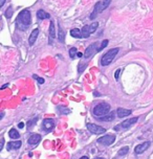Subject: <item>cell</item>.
<instances>
[{
    "mask_svg": "<svg viewBox=\"0 0 153 159\" xmlns=\"http://www.w3.org/2000/svg\"><path fill=\"white\" fill-rule=\"evenodd\" d=\"M31 24V13L28 9H23L21 13H19L17 18V26L19 29L25 31Z\"/></svg>",
    "mask_w": 153,
    "mask_h": 159,
    "instance_id": "cell-1",
    "label": "cell"
},
{
    "mask_svg": "<svg viewBox=\"0 0 153 159\" xmlns=\"http://www.w3.org/2000/svg\"><path fill=\"white\" fill-rule=\"evenodd\" d=\"M110 111V105L107 104V103H101V104H98L93 108V114L95 116L98 117H103L105 115H107Z\"/></svg>",
    "mask_w": 153,
    "mask_h": 159,
    "instance_id": "cell-2",
    "label": "cell"
},
{
    "mask_svg": "<svg viewBox=\"0 0 153 159\" xmlns=\"http://www.w3.org/2000/svg\"><path fill=\"white\" fill-rule=\"evenodd\" d=\"M119 48H112L109 49V51H107L101 59V65L102 66H107L113 61V59L115 58V55H117Z\"/></svg>",
    "mask_w": 153,
    "mask_h": 159,
    "instance_id": "cell-3",
    "label": "cell"
},
{
    "mask_svg": "<svg viewBox=\"0 0 153 159\" xmlns=\"http://www.w3.org/2000/svg\"><path fill=\"white\" fill-rule=\"evenodd\" d=\"M115 141V136L112 134H108V135H105L103 137L99 138L98 139V142L99 144H103V146H110Z\"/></svg>",
    "mask_w": 153,
    "mask_h": 159,
    "instance_id": "cell-4",
    "label": "cell"
},
{
    "mask_svg": "<svg viewBox=\"0 0 153 159\" xmlns=\"http://www.w3.org/2000/svg\"><path fill=\"white\" fill-rule=\"evenodd\" d=\"M87 129L91 132L92 134H103L106 132V130L103 127L95 125V124H87Z\"/></svg>",
    "mask_w": 153,
    "mask_h": 159,
    "instance_id": "cell-5",
    "label": "cell"
},
{
    "mask_svg": "<svg viewBox=\"0 0 153 159\" xmlns=\"http://www.w3.org/2000/svg\"><path fill=\"white\" fill-rule=\"evenodd\" d=\"M138 117H133V118L127 119V120H125V122H123L119 126H116V127H115L114 129H115V131H119V128L129 129L132 125H134V124H135L136 122H138Z\"/></svg>",
    "mask_w": 153,
    "mask_h": 159,
    "instance_id": "cell-6",
    "label": "cell"
},
{
    "mask_svg": "<svg viewBox=\"0 0 153 159\" xmlns=\"http://www.w3.org/2000/svg\"><path fill=\"white\" fill-rule=\"evenodd\" d=\"M42 128L47 132L52 131V129L55 128V122H54V119H52V118L44 119L42 122Z\"/></svg>",
    "mask_w": 153,
    "mask_h": 159,
    "instance_id": "cell-7",
    "label": "cell"
},
{
    "mask_svg": "<svg viewBox=\"0 0 153 159\" xmlns=\"http://www.w3.org/2000/svg\"><path fill=\"white\" fill-rule=\"evenodd\" d=\"M98 51V48H97V43H93L91 45H89L87 48H86L85 52H84V57L85 58H90L91 55H93L95 52Z\"/></svg>",
    "mask_w": 153,
    "mask_h": 159,
    "instance_id": "cell-8",
    "label": "cell"
},
{
    "mask_svg": "<svg viewBox=\"0 0 153 159\" xmlns=\"http://www.w3.org/2000/svg\"><path fill=\"white\" fill-rule=\"evenodd\" d=\"M149 147H150V141H146V142H144V144H138V146L135 147L134 153L135 154H142L143 152H145V151L147 150Z\"/></svg>",
    "mask_w": 153,
    "mask_h": 159,
    "instance_id": "cell-9",
    "label": "cell"
},
{
    "mask_svg": "<svg viewBox=\"0 0 153 159\" xmlns=\"http://www.w3.org/2000/svg\"><path fill=\"white\" fill-rule=\"evenodd\" d=\"M102 2H97V4L95 5V9H93V12L91 13V15H90V19L93 20V19L97 18V16H98L99 13H102Z\"/></svg>",
    "mask_w": 153,
    "mask_h": 159,
    "instance_id": "cell-10",
    "label": "cell"
},
{
    "mask_svg": "<svg viewBox=\"0 0 153 159\" xmlns=\"http://www.w3.org/2000/svg\"><path fill=\"white\" fill-rule=\"evenodd\" d=\"M132 112L131 110H129V109H124V108H117V110H116V114H117V116L119 118H123V117H126L130 115Z\"/></svg>",
    "mask_w": 153,
    "mask_h": 159,
    "instance_id": "cell-11",
    "label": "cell"
},
{
    "mask_svg": "<svg viewBox=\"0 0 153 159\" xmlns=\"http://www.w3.org/2000/svg\"><path fill=\"white\" fill-rule=\"evenodd\" d=\"M56 38V29H55V25H54V22H50V25H49V44H52L54 43V40Z\"/></svg>",
    "mask_w": 153,
    "mask_h": 159,
    "instance_id": "cell-12",
    "label": "cell"
},
{
    "mask_svg": "<svg viewBox=\"0 0 153 159\" xmlns=\"http://www.w3.org/2000/svg\"><path fill=\"white\" fill-rule=\"evenodd\" d=\"M21 141L20 140H16V141H12V142H9L7 144V147H6V149L9 151L11 150H18V149H20V147H21Z\"/></svg>",
    "mask_w": 153,
    "mask_h": 159,
    "instance_id": "cell-13",
    "label": "cell"
},
{
    "mask_svg": "<svg viewBox=\"0 0 153 159\" xmlns=\"http://www.w3.org/2000/svg\"><path fill=\"white\" fill-rule=\"evenodd\" d=\"M40 140H41V136L39 134H32L28 138V144L35 146V144H39Z\"/></svg>",
    "mask_w": 153,
    "mask_h": 159,
    "instance_id": "cell-14",
    "label": "cell"
},
{
    "mask_svg": "<svg viewBox=\"0 0 153 159\" xmlns=\"http://www.w3.org/2000/svg\"><path fill=\"white\" fill-rule=\"evenodd\" d=\"M38 35H39V29L36 28L34 31H32L31 36H30V39H28V42H30V45H34V43L36 42V40H37Z\"/></svg>",
    "mask_w": 153,
    "mask_h": 159,
    "instance_id": "cell-15",
    "label": "cell"
},
{
    "mask_svg": "<svg viewBox=\"0 0 153 159\" xmlns=\"http://www.w3.org/2000/svg\"><path fill=\"white\" fill-rule=\"evenodd\" d=\"M37 17L39 20H44V19L50 18V15L48 13H46L45 11H43V9H39L37 12Z\"/></svg>",
    "mask_w": 153,
    "mask_h": 159,
    "instance_id": "cell-16",
    "label": "cell"
},
{
    "mask_svg": "<svg viewBox=\"0 0 153 159\" xmlns=\"http://www.w3.org/2000/svg\"><path fill=\"white\" fill-rule=\"evenodd\" d=\"M115 117V113L114 112H110V113H108L107 115H105L103 117H100V120L101 122H112Z\"/></svg>",
    "mask_w": 153,
    "mask_h": 159,
    "instance_id": "cell-17",
    "label": "cell"
},
{
    "mask_svg": "<svg viewBox=\"0 0 153 159\" xmlns=\"http://www.w3.org/2000/svg\"><path fill=\"white\" fill-rule=\"evenodd\" d=\"M81 33H82V38H87L90 36V29H89V25H85L84 27L81 29Z\"/></svg>",
    "mask_w": 153,
    "mask_h": 159,
    "instance_id": "cell-18",
    "label": "cell"
},
{
    "mask_svg": "<svg viewBox=\"0 0 153 159\" xmlns=\"http://www.w3.org/2000/svg\"><path fill=\"white\" fill-rule=\"evenodd\" d=\"M70 36L74 38H82V33H81V29H78V28H74L70 31Z\"/></svg>",
    "mask_w": 153,
    "mask_h": 159,
    "instance_id": "cell-19",
    "label": "cell"
},
{
    "mask_svg": "<svg viewBox=\"0 0 153 159\" xmlns=\"http://www.w3.org/2000/svg\"><path fill=\"white\" fill-rule=\"evenodd\" d=\"M9 136L13 139H17V138L20 137V135H19L18 131L16 130V129H12V130H9Z\"/></svg>",
    "mask_w": 153,
    "mask_h": 159,
    "instance_id": "cell-20",
    "label": "cell"
},
{
    "mask_svg": "<svg viewBox=\"0 0 153 159\" xmlns=\"http://www.w3.org/2000/svg\"><path fill=\"white\" fill-rule=\"evenodd\" d=\"M58 39H59V42L61 43H64L65 41V33L64 31L62 29V28H59V34H58Z\"/></svg>",
    "mask_w": 153,
    "mask_h": 159,
    "instance_id": "cell-21",
    "label": "cell"
},
{
    "mask_svg": "<svg viewBox=\"0 0 153 159\" xmlns=\"http://www.w3.org/2000/svg\"><path fill=\"white\" fill-rule=\"evenodd\" d=\"M128 152H129V147H123L122 149L117 152V155H119V156H124V155H126Z\"/></svg>",
    "mask_w": 153,
    "mask_h": 159,
    "instance_id": "cell-22",
    "label": "cell"
},
{
    "mask_svg": "<svg viewBox=\"0 0 153 159\" xmlns=\"http://www.w3.org/2000/svg\"><path fill=\"white\" fill-rule=\"evenodd\" d=\"M98 26H99V23H98V22H93L92 24L89 25V29H90V34H92V33H95V29L98 28Z\"/></svg>",
    "mask_w": 153,
    "mask_h": 159,
    "instance_id": "cell-23",
    "label": "cell"
},
{
    "mask_svg": "<svg viewBox=\"0 0 153 159\" xmlns=\"http://www.w3.org/2000/svg\"><path fill=\"white\" fill-rule=\"evenodd\" d=\"M111 0H103V2H102V11H104L105 9H107L109 4H110Z\"/></svg>",
    "mask_w": 153,
    "mask_h": 159,
    "instance_id": "cell-24",
    "label": "cell"
},
{
    "mask_svg": "<svg viewBox=\"0 0 153 159\" xmlns=\"http://www.w3.org/2000/svg\"><path fill=\"white\" fill-rule=\"evenodd\" d=\"M76 47H71V48L69 49V57H70L71 59H74V57H76Z\"/></svg>",
    "mask_w": 153,
    "mask_h": 159,
    "instance_id": "cell-25",
    "label": "cell"
},
{
    "mask_svg": "<svg viewBox=\"0 0 153 159\" xmlns=\"http://www.w3.org/2000/svg\"><path fill=\"white\" fill-rule=\"evenodd\" d=\"M107 45H108V40H104V41L102 42L101 46H100V47H98V51H101V50H103V49H104Z\"/></svg>",
    "mask_w": 153,
    "mask_h": 159,
    "instance_id": "cell-26",
    "label": "cell"
},
{
    "mask_svg": "<svg viewBox=\"0 0 153 159\" xmlns=\"http://www.w3.org/2000/svg\"><path fill=\"white\" fill-rule=\"evenodd\" d=\"M12 15H13V9H12V6H9V9L5 11V17L9 19L12 17Z\"/></svg>",
    "mask_w": 153,
    "mask_h": 159,
    "instance_id": "cell-27",
    "label": "cell"
},
{
    "mask_svg": "<svg viewBox=\"0 0 153 159\" xmlns=\"http://www.w3.org/2000/svg\"><path fill=\"white\" fill-rule=\"evenodd\" d=\"M37 120H38V118L36 117V118L31 119L30 122H28V124H26V125H28V128H32V127H33L34 125H36V122H37Z\"/></svg>",
    "mask_w": 153,
    "mask_h": 159,
    "instance_id": "cell-28",
    "label": "cell"
},
{
    "mask_svg": "<svg viewBox=\"0 0 153 159\" xmlns=\"http://www.w3.org/2000/svg\"><path fill=\"white\" fill-rule=\"evenodd\" d=\"M85 68H86V64H85V63H80L79 67H78V71H79V73H82Z\"/></svg>",
    "mask_w": 153,
    "mask_h": 159,
    "instance_id": "cell-29",
    "label": "cell"
},
{
    "mask_svg": "<svg viewBox=\"0 0 153 159\" xmlns=\"http://www.w3.org/2000/svg\"><path fill=\"white\" fill-rule=\"evenodd\" d=\"M33 77H35V79H37V81L40 83V84H43V83H44V79H42V77H37V75H36V74H34V75H33Z\"/></svg>",
    "mask_w": 153,
    "mask_h": 159,
    "instance_id": "cell-30",
    "label": "cell"
},
{
    "mask_svg": "<svg viewBox=\"0 0 153 159\" xmlns=\"http://www.w3.org/2000/svg\"><path fill=\"white\" fill-rule=\"evenodd\" d=\"M119 74H121V69H117V70L115 71V73H114V77H115V80H119Z\"/></svg>",
    "mask_w": 153,
    "mask_h": 159,
    "instance_id": "cell-31",
    "label": "cell"
},
{
    "mask_svg": "<svg viewBox=\"0 0 153 159\" xmlns=\"http://www.w3.org/2000/svg\"><path fill=\"white\" fill-rule=\"evenodd\" d=\"M3 144H4V139L1 138V144H0V151H2L3 149Z\"/></svg>",
    "mask_w": 153,
    "mask_h": 159,
    "instance_id": "cell-32",
    "label": "cell"
},
{
    "mask_svg": "<svg viewBox=\"0 0 153 159\" xmlns=\"http://www.w3.org/2000/svg\"><path fill=\"white\" fill-rule=\"evenodd\" d=\"M23 127H24V124H23V122H20V124L18 125V128L19 129H22Z\"/></svg>",
    "mask_w": 153,
    "mask_h": 159,
    "instance_id": "cell-33",
    "label": "cell"
},
{
    "mask_svg": "<svg viewBox=\"0 0 153 159\" xmlns=\"http://www.w3.org/2000/svg\"><path fill=\"white\" fill-rule=\"evenodd\" d=\"M4 2H5V0H1V1H0V6H3Z\"/></svg>",
    "mask_w": 153,
    "mask_h": 159,
    "instance_id": "cell-34",
    "label": "cell"
},
{
    "mask_svg": "<svg viewBox=\"0 0 153 159\" xmlns=\"http://www.w3.org/2000/svg\"><path fill=\"white\" fill-rule=\"evenodd\" d=\"M76 55H78L79 58H81V57L83 55V53H82V52H78V53H76Z\"/></svg>",
    "mask_w": 153,
    "mask_h": 159,
    "instance_id": "cell-35",
    "label": "cell"
},
{
    "mask_svg": "<svg viewBox=\"0 0 153 159\" xmlns=\"http://www.w3.org/2000/svg\"><path fill=\"white\" fill-rule=\"evenodd\" d=\"M93 94H95V96H97V98H98V96H100V93H98L97 91H95V93H93Z\"/></svg>",
    "mask_w": 153,
    "mask_h": 159,
    "instance_id": "cell-36",
    "label": "cell"
},
{
    "mask_svg": "<svg viewBox=\"0 0 153 159\" xmlns=\"http://www.w3.org/2000/svg\"><path fill=\"white\" fill-rule=\"evenodd\" d=\"M7 86H9V84H5V85H3V86H2V88H1V89H5L6 87H7Z\"/></svg>",
    "mask_w": 153,
    "mask_h": 159,
    "instance_id": "cell-37",
    "label": "cell"
},
{
    "mask_svg": "<svg viewBox=\"0 0 153 159\" xmlns=\"http://www.w3.org/2000/svg\"><path fill=\"white\" fill-rule=\"evenodd\" d=\"M80 159H89V158H88V157H87V156H82Z\"/></svg>",
    "mask_w": 153,
    "mask_h": 159,
    "instance_id": "cell-38",
    "label": "cell"
},
{
    "mask_svg": "<svg viewBox=\"0 0 153 159\" xmlns=\"http://www.w3.org/2000/svg\"><path fill=\"white\" fill-rule=\"evenodd\" d=\"M95 159H103V158H101V157H97Z\"/></svg>",
    "mask_w": 153,
    "mask_h": 159,
    "instance_id": "cell-39",
    "label": "cell"
}]
</instances>
